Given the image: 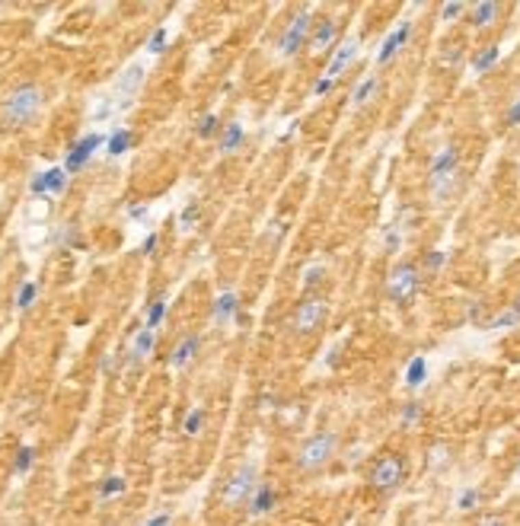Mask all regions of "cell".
I'll use <instances>...</instances> for the list:
<instances>
[{"label":"cell","mask_w":520,"mask_h":526,"mask_svg":"<svg viewBox=\"0 0 520 526\" xmlns=\"http://www.w3.org/2000/svg\"><path fill=\"white\" fill-rule=\"evenodd\" d=\"M221 118H217V115H214V112H208V115H201V118H198V125H195V134L201 140H211V138H221Z\"/></svg>","instance_id":"obj_31"},{"label":"cell","mask_w":520,"mask_h":526,"mask_svg":"<svg viewBox=\"0 0 520 526\" xmlns=\"http://www.w3.org/2000/svg\"><path fill=\"white\" fill-rule=\"evenodd\" d=\"M275 504H278V491H275V485L271 481H259V488H256V494L249 498V517H265V514H271L275 510Z\"/></svg>","instance_id":"obj_17"},{"label":"cell","mask_w":520,"mask_h":526,"mask_svg":"<svg viewBox=\"0 0 520 526\" xmlns=\"http://www.w3.org/2000/svg\"><path fill=\"white\" fill-rule=\"evenodd\" d=\"M412 32H415V23L412 19H402L399 26L393 29L390 36L380 42V51H377V67H386V64H393L396 58L409 48V42H412Z\"/></svg>","instance_id":"obj_11"},{"label":"cell","mask_w":520,"mask_h":526,"mask_svg":"<svg viewBox=\"0 0 520 526\" xmlns=\"http://www.w3.org/2000/svg\"><path fill=\"white\" fill-rule=\"evenodd\" d=\"M504 121H508V128H520V99H514L504 112Z\"/></svg>","instance_id":"obj_44"},{"label":"cell","mask_w":520,"mask_h":526,"mask_svg":"<svg viewBox=\"0 0 520 526\" xmlns=\"http://www.w3.org/2000/svg\"><path fill=\"white\" fill-rule=\"evenodd\" d=\"M131 147H134V131L131 128H112L109 131V138H106V157L119 160V157H125Z\"/></svg>","instance_id":"obj_23"},{"label":"cell","mask_w":520,"mask_h":526,"mask_svg":"<svg viewBox=\"0 0 520 526\" xmlns=\"http://www.w3.org/2000/svg\"><path fill=\"white\" fill-rule=\"evenodd\" d=\"M144 80H147V67L140 61H131L115 80V109H128L134 96L140 92V86H144Z\"/></svg>","instance_id":"obj_10"},{"label":"cell","mask_w":520,"mask_h":526,"mask_svg":"<svg viewBox=\"0 0 520 526\" xmlns=\"http://www.w3.org/2000/svg\"><path fill=\"white\" fill-rule=\"evenodd\" d=\"M325 313H329V300H325V297H319V294H310V297H304V300L297 303L290 325H294V332L310 335V332H316V329L323 325Z\"/></svg>","instance_id":"obj_8"},{"label":"cell","mask_w":520,"mask_h":526,"mask_svg":"<svg viewBox=\"0 0 520 526\" xmlns=\"http://www.w3.org/2000/svg\"><path fill=\"white\" fill-rule=\"evenodd\" d=\"M428 377H431V364H428L425 354H415V358H409V364H406V370H402V379H406V389H412V392H418V389H425Z\"/></svg>","instance_id":"obj_18"},{"label":"cell","mask_w":520,"mask_h":526,"mask_svg":"<svg viewBox=\"0 0 520 526\" xmlns=\"http://www.w3.org/2000/svg\"><path fill=\"white\" fill-rule=\"evenodd\" d=\"M198 217H201V204L188 201L186 208H182V214H179V233H192V230H195Z\"/></svg>","instance_id":"obj_35"},{"label":"cell","mask_w":520,"mask_h":526,"mask_svg":"<svg viewBox=\"0 0 520 526\" xmlns=\"http://www.w3.org/2000/svg\"><path fill=\"white\" fill-rule=\"evenodd\" d=\"M498 61H502V45H498V42H492V45L479 48V51L469 58V71H473L475 77H482V74H488Z\"/></svg>","instance_id":"obj_22"},{"label":"cell","mask_w":520,"mask_h":526,"mask_svg":"<svg viewBox=\"0 0 520 526\" xmlns=\"http://www.w3.org/2000/svg\"><path fill=\"white\" fill-rule=\"evenodd\" d=\"M335 447H338V434L335 431H323V434L307 437L297 447V453H294V466L300 472H319L335 456Z\"/></svg>","instance_id":"obj_4"},{"label":"cell","mask_w":520,"mask_h":526,"mask_svg":"<svg viewBox=\"0 0 520 526\" xmlns=\"http://www.w3.org/2000/svg\"><path fill=\"white\" fill-rule=\"evenodd\" d=\"M335 42H338V19H319L313 26V36H310L307 51L313 58H325L335 51Z\"/></svg>","instance_id":"obj_13"},{"label":"cell","mask_w":520,"mask_h":526,"mask_svg":"<svg viewBox=\"0 0 520 526\" xmlns=\"http://www.w3.org/2000/svg\"><path fill=\"white\" fill-rule=\"evenodd\" d=\"M475 526H508V520H504V517H498V514H485V517L479 520Z\"/></svg>","instance_id":"obj_47"},{"label":"cell","mask_w":520,"mask_h":526,"mask_svg":"<svg viewBox=\"0 0 520 526\" xmlns=\"http://www.w3.org/2000/svg\"><path fill=\"white\" fill-rule=\"evenodd\" d=\"M421 287V268L412 262H399L386 277V297L393 303H409Z\"/></svg>","instance_id":"obj_6"},{"label":"cell","mask_w":520,"mask_h":526,"mask_svg":"<svg viewBox=\"0 0 520 526\" xmlns=\"http://www.w3.org/2000/svg\"><path fill=\"white\" fill-rule=\"evenodd\" d=\"M444 265H447V252L444 249H431V252H425V259H421V268H425L428 275L444 271Z\"/></svg>","instance_id":"obj_38"},{"label":"cell","mask_w":520,"mask_h":526,"mask_svg":"<svg viewBox=\"0 0 520 526\" xmlns=\"http://www.w3.org/2000/svg\"><path fill=\"white\" fill-rule=\"evenodd\" d=\"M444 462H450V450H447L444 443L431 447V453H428V469H441Z\"/></svg>","instance_id":"obj_40"},{"label":"cell","mask_w":520,"mask_h":526,"mask_svg":"<svg viewBox=\"0 0 520 526\" xmlns=\"http://www.w3.org/2000/svg\"><path fill=\"white\" fill-rule=\"evenodd\" d=\"M125 488H128V481L121 479V475H109V479L99 481V501L119 498V494H125Z\"/></svg>","instance_id":"obj_33"},{"label":"cell","mask_w":520,"mask_h":526,"mask_svg":"<svg viewBox=\"0 0 520 526\" xmlns=\"http://www.w3.org/2000/svg\"><path fill=\"white\" fill-rule=\"evenodd\" d=\"M150 217V204H128V221H134V223H144Z\"/></svg>","instance_id":"obj_43"},{"label":"cell","mask_w":520,"mask_h":526,"mask_svg":"<svg viewBox=\"0 0 520 526\" xmlns=\"http://www.w3.org/2000/svg\"><path fill=\"white\" fill-rule=\"evenodd\" d=\"M99 147H106V138L99 134V131H90V134H84L80 140H74V144H71V150L64 153V163H61V166H64V173L67 175L80 173V169L93 160V153Z\"/></svg>","instance_id":"obj_9"},{"label":"cell","mask_w":520,"mask_h":526,"mask_svg":"<svg viewBox=\"0 0 520 526\" xmlns=\"http://www.w3.org/2000/svg\"><path fill=\"white\" fill-rule=\"evenodd\" d=\"M502 16V3L495 0H479V3H469V23L475 29H492Z\"/></svg>","instance_id":"obj_20"},{"label":"cell","mask_w":520,"mask_h":526,"mask_svg":"<svg viewBox=\"0 0 520 526\" xmlns=\"http://www.w3.org/2000/svg\"><path fill=\"white\" fill-rule=\"evenodd\" d=\"M256 488H259V462L256 460L240 462V466L223 479L221 491H217V501H221V508H227V510L243 508V504H249Z\"/></svg>","instance_id":"obj_3"},{"label":"cell","mask_w":520,"mask_h":526,"mask_svg":"<svg viewBox=\"0 0 520 526\" xmlns=\"http://www.w3.org/2000/svg\"><path fill=\"white\" fill-rule=\"evenodd\" d=\"M243 140H246L243 121H227L221 128V138H217V150H221L223 157H230V153H236V150L243 147Z\"/></svg>","instance_id":"obj_21"},{"label":"cell","mask_w":520,"mask_h":526,"mask_svg":"<svg viewBox=\"0 0 520 526\" xmlns=\"http://www.w3.org/2000/svg\"><path fill=\"white\" fill-rule=\"evenodd\" d=\"M456 179H460V150L447 144L431 157V166H428V192H431L434 204H444L450 198Z\"/></svg>","instance_id":"obj_2"},{"label":"cell","mask_w":520,"mask_h":526,"mask_svg":"<svg viewBox=\"0 0 520 526\" xmlns=\"http://www.w3.org/2000/svg\"><path fill=\"white\" fill-rule=\"evenodd\" d=\"M377 92H380V77H377V74H367V77L361 80V84L354 86V92H351V105H354V109H364V105H371Z\"/></svg>","instance_id":"obj_24"},{"label":"cell","mask_w":520,"mask_h":526,"mask_svg":"<svg viewBox=\"0 0 520 526\" xmlns=\"http://www.w3.org/2000/svg\"><path fill=\"white\" fill-rule=\"evenodd\" d=\"M38 281H23V284L16 287V297H13V303H16V310L19 313H26V310H32L36 306V300H38Z\"/></svg>","instance_id":"obj_26"},{"label":"cell","mask_w":520,"mask_h":526,"mask_svg":"<svg viewBox=\"0 0 520 526\" xmlns=\"http://www.w3.org/2000/svg\"><path fill=\"white\" fill-rule=\"evenodd\" d=\"M198 351H201V335H198V332L182 335V338L176 342V348L169 351V367H173V370L188 367V364L195 360Z\"/></svg>","instance_id":"obj_16"},{"label":"cell","mask_w":520,"mask_h":526,"mask_svg":"<svg viewBox=\"0 0 520 526\" xmlns=\"http://www.w3.org/2000/svg\"><path fill=\"white\" fill-rule=\"evenodd\" d=\"M236 313H240V297H236V290H223V294L214 297L211 323L217 325V329H227V325L236 319Z\"/></svg>","instance_id":"obj_15"},{"label":"cell","mask_w":520,"mask_h":526,"mask_svg":"<svg viewBox=\"0 0 520 526\" xmlns=\"http://www.w3.org/2000/svg\"><path fill=\"white\" fill-rule=\"evenodd\" d=\"M479 504H482V491L475 488V485H466V488L456 494V510H463V514L479 510Z\"/></svg>","instance_id":"obj_30"},{"label":"cell","mask_w":520,"mask_h":526,"mask_svg":"<svg viewBox=\"0 0 520 526\" xmlns=\"http://www.w3.org/2000/svg\"><path fill=\"white\" fill-rule=\"evenodd\" d=\"M169 45V29L166 26H157L153 32H150L147 38V55H163Z\"/></svg>","instance_id":"obj_37"},{"label":"cell","mask_w":520,"mask_h":526,"mask_svg":"<svg viewBox=\"0 0 520 526\" xmlns=\"http://www.w3.org/2000/svg\"><path fill=\"white\" fill-rule=\"evenodd\" d=\"M402 479H406V462H402L396 453H383L380 460L373 462L371 485H373L377 491L390 494V491H396V488L402 485Z\"/></svg>","instance_id":"obj_7"},{"label":"cell","mask_w":520,"mask_h":526,"mask_svg":"<svg viewBox=\"0 0 520 526\" xmlns=\"http://www.w3.org/2000/svg\"><path fill=\"white\" fill-rule=\"evenodd\" d=\"M45 105V92L36 84H23L7 92V99L0 105V121L3 128H26L29 121L38 118V112Z\"/></svg>","instance_id":"obj_1"},{"label":"cell","mask_w":520,"mask_h":526,"mask_svg":"<svg viewBox=\"0 0 520 526\" xmlns=\"http://www.w3.org/2000/svg\"><path fill=\"white\" fill-rule=\"evenodd\" d=\"M421 421H425V405H421V402H415V399H412V402H406V405L399 408V425L402 427H418L421 425Z\"/></svg>","instance_id":"obj_29"},{"label":"cell","mask_w":520,"mask_h":526,"mask_svg":"<svg viewBox=\"0 0 520 526\" xmlns=\"http://www.w3.org/2000/svg\"><path fill=\"white\" fill-rule=\"evenodd\" d=\"M67 179L71 175L64 173V166H51V169H42L29 179V195L32 198H55L67 188Z\"/></svg>","instance_id":"obj_12"},{"label":"cell","mask_w":520,"mask_h":526,"mask_svg":"<svg viewBox=\"0 0 520 526\" xmlns=\"http://www.w3.org/2000/svg\"><path fill=\"white\" fill-rule=\"evenodd\" d=\"M517 325H520V313L508 303L502 313H495L492 319L485 323V329H488V332H508V329H517Z\"/></svg>","instance_id":"obj_25"},{"label":"cell","mask_w":520,"mask_h":526,"mask_svg":"<svg viewBox=\"0 0 520 526\" xmlns=\"http://www.w3.org/2000/svg\"><path fill=\"white\" fill-rule=\"evenodd\" d=\"M157 348V332H150V329H138V335L131 338V348H128V364L131 367H138L144 360L153 354Z\"/></svg>","instance_id":"obj_19"},{"label":"cell","mask_w":520,"mask_h":526,"mask_svg":"<svg viewBox=\"0 0 520 526\" xmlns=\"http://www.w3.org/2000/svg\"><path fill=\"white\" fill-rule=\"evenodd\" d=\"M205 421H208V412L201 405H192L188 408L186 421H182V434L186 437H198L201 431H205Z\"/></svg>","instance_id":"obj_28"},{"label":"cell","mask_w":520,"mask_h":526,"mask_svg":"<svg viewBox=\"0 0 520 526\" xmlns=\"http://www.w3.org/2000/svg\"><path fill=\"white\" fill-rule=\"evenodd\" d=\"M115 360H119V358H115V354L109 351V354L103 358V364H99V370H103V373H112V370H115Z\"/></svg>","instance_id":"obj_48"},{"label":"cell","mask_w":520,"mask_h":526,"mask_svg":"<svg viewBox=\"0 0 520 526\" xmlns=\"http://www.w3.org/2000/svg\"><path fill=\"white\" fill-rule=\"evenodd\" d=\"M517 481H520V462H517Z\"/></svg>","instance_id":"obj_50"},{"label":"cell","mask_w":520,"mask_h":526,"mask_svg":"<svg viewBox=\"0 0 520 526\" xmlns=\"http://www.w3.org/2000/svg\"><path fill=\"white\" fill-rule=\"evenodd\" d=\"M304 287H316V284H323V277H325V265L323 262H310L307 268H304Z\"/></svg>","instance_id":"obj_39"},{"label":"cell","mask_w":520,"mask_h":526,"mask_svg":"<svg viewBox=\"0 0 520 526\" xmlns=\"http://www.w3.org/2000/svg\"><path fill=\"white\" fill-rule=\"evenodd\" d=\"M169 523H173V514H169V510H160V514H153L144 526H169Z\"/></svg>","instance_id":"obj_46"},{"label":"cell","mask_w":520,"mask_h":526,"mask_svg":"<svg viewBox=\"0 0 520 526\" xmlns=\"http://www.w3.org/2000/svg\"><path fill=\"white\" fill-rule=\"evenodd\" d=\"M313 26H316V23H313V13H310V7H304L297 16H294L288 26H284V32H281V38H278V55H281V58H294L297 51H304V48L310 45Z\"/></svg>","instance_id":"obj_5"},{"label":"cell","mask_w":520,"mask_h":526,"mask_svg":"<svg viewBox=\"0 0 520 526\" xmlns=\"http://www.w3.org/2000/svg\"><path fill=\"white\" fill-rule=\"evenodd\" d=\"M32 466H36V447H32V443H23L16 450V460H13V472H16V475H26Z\"/></svg>","instance_id":"obj_34"},{"label":"cell","mask_w":520,"mask_h":526,"mask_svg":"<svg viewBox=\"0 0 520 526\" xmlns=\"http://www.w3.org/2000/svg\"><path fill=\"white\" fill-rule=\"evenodd\" d=\"M511 306H514V310H517V313H520V294H517V300H514Z\"/></svg>","instance_id":"obj_49"},{"label":"cell","mask_w":520,"mask_h":526,"mask_svg":"<svg viewBox=\"0 0 520 526\" xmlns=\"http://www.w3.org/2000/svg\"><path fill=\"white\" fill-rule=\"evenodd\" d=\"M402 230L399 227H396V223H390V227H386V230H383V252H386V255H396V252H402Z\"/></svg>","instance_id":"obj_36"},{"label":"cell","mask_w":520,"mask_h":526,"mask_svg":"<svg viewBox=\"0 0 520 526\" xmlns=\"http://www.w3.org/2000/svg\"><path fill=\"white\" fill-rule=\"evenodd\" d=\"M335 84H338V80H332V77H319V80L313 84V96H316V99H325V96H332Z\"/></svg>","instance_id":"obj_41"},{"label":"cell","mask_w":520,"mask_h":526,"mask_svg":"<svg viewBox=\"0 0 520 526\" xmlns=\"http://www.w3.org/2000/svg\"><path fill=\"white\" fill-rule=\"evenodd\" d=\"M466 13H469V3H463V0H450V3H441V23H444V26H454V23H460Z\"/></svg>","instance_id":"obj_32"},{"label":"cell","mask_w":520,"mask_h":526,"mask_svg":"<svg viewBox=\"0 0 520 526\" xmlns=\"http://www.w3.org/2000/svg\"><path fill=\"white\" fill-rule=\"evenodd\" d=\"M358 55H361V38H345L342 45L332 51V58H329V67H325V77H332V80H338V77L348 71V67L358 61Z\"/></svg>","instance_id":"obj_14"},{"label":"cell","mask_w":520,"mask_h":526,"mask_svg":"<svg viewBox=\"0 0 520 526\" xmlns=\"http://www.w3.org/2000/svg\"><path fill=\"white\" fill-rule=\"evenodd\" d=\"M157 246H160V236H157V233H147V236H144V242H140V252H144V255H153V252H157Z\"/></svg>","instance_id":"obj_45"},{"label":"cell","mask_w":520,"mask_h":526,"mask_svg":"<svg viewBox=\"0 0 520 526\" xmlns=\"http://www.w3.org/2000/svg\"><path fill=\"white\" fill-rule=\"evenodd\" d=\"M166 313H169V300H166V297H157V300L147 306V316H144V329L157 332L160 325H163V319H166Z\"/></svg>","instance_id":"obj_27"},{"label":"cell","mask_w":520,"mask_h":526,"mask_svg":"<svg viewBox=\"0 0 520 526\" xmlns=\"http://www.w3.org/2000/svg\"><path fill=\"white\" fill-rule=\"evenodd\" d=\"M77 240H80V236H77L74 223H64V227L58 230V246H77Z\"/></svg>","instance_id":"obj_42"}]
</instances>
